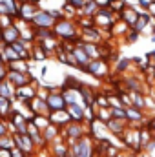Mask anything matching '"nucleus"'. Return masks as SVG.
<instances>
[{
  "instance_id": "f257e3e1",
  "label": "nucleus",
  "mask_w": 155,
  "mask_h": 157,
  "mask_svg": "<svg viewBox=\"0 0 155 157\" xmlns=\"http://www.w3.org/2000/svg\"><path fill=\"white\" fill-rule=\"evenodd\" d=\"M33 20H35V24H37L39 28H49V26L53 24V15L47 13V11H40V13H37V15L33 17Z\"/></svg>"
},
{
  "instance_id": "f03ea898",
  "label": "nucleus",
  "mask_w": 155,
  "mask_h": 157,
  "mask_svg": "<svg viewBox=\"0 0 155 157\" xmlns=\"http://www.w3.org/2000/svg\"><path fill=\"white\" fill-rule=\"evenodd\" d=\"M47 108H51L55 112H62L64 110V97H60L57 93H51L47 97Z\"/></svg>"
},
{
  "instance_id": "7ed1b4c3",
  "label": "nucleus",
  "mask_w": 155,
  "mask_h": 157,
  "mask_svg": "<svg viewBox=\"0 0 155 157\" xmlns=\"http://www.w3.org/2000/svg\"><path fill=\"white\" fill-rule=\"evenodd\" d=\"M7 82H13L15 86H24V84H28L29 82V78L24 77V73H18V71H7Z\"/></svg>"
},
{
  "instance_id": "20e7f679",
  "label": "nucleus",
  "mask_w": 155,
  "mask_h": 157,
  "mask_svg": "<svg viewBox=\"0 0 155 157\" xmlns=\"http://www.w3.org/2000/svg\"><path fill=\"white\" fill-rule=\"evenodd\" d=\"M68 112H70L75 119H82V115H84V112H82V108H80L78 104H71V106L68 108Z\"/></svg>"
},
{
  "instance_id": "39448f33",
  "label": "nucleus",
  "mask_w": 155,
  "mask_h": 157,
  "mask_svg": "<svg viewBox=\"0 0 155 157\" xmlns=\"http://www.w3.org/2000/svg\"><path fill=\"white\" fill-rule=\"evenodd\" d=\"M68 4L73 6V7H82L84 6V0H68Z\"/></svg>"
},
{
  "instance_id": "423d86ee",
  "label": "nucleus",
  "mask_w": 155,
  "mask_h": 157,
  "mask_svg": "<svg viewBox=\"0 0 155 157\" xmlns=\"http://www.w3.org/2000/svg\"><path fill=\"white\" fill-rule=\"evenodd\" d=\"M128 64H130V60H128V59H122V60L119 62V68H117V70H119V71H122L124 68H128Z\"/></svg>"
},
{
  "instance_id": "0eeeda50",
  "label": "nucleus",
  "mask_w": 155,
  "mask_h": 157,
  "mask_svg": "<svg viewBox=\"0 0 155 157\" xmlns=\"http://www.w3.org/2000/svg\"><path fill=\"white\" fill-rule=\"evenodd\" d=\"M133 97H135V102H137L139 106H142V97H139L137 93H133Z\"/></svg>"
},
{
  "instance_id": "6e6552de",
  "label": "nucleus",
  "mask_w": 155,
  "mask_h": 157,
  "mask_svg": "<svg viewBox=\"0 0 155 157\" xmlns=\"http://www.w3.org/2000/svg\"><path fill=\"white\" fill-rule=\"evenodd\" d=\"M4 132H6V126L4 122H0V137H4Z\"/></svg>"
}]
</instances>
